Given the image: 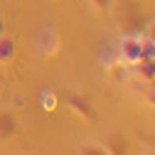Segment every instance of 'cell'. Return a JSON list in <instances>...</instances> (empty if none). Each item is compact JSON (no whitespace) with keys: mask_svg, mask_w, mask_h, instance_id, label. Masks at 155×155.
I'll return each mask as SVG.
<instances>
[{"mask_svg":"<svg viewBox=\"0 0 155 155\" xmlns=\"http://www.w3.org/2000/svg\"><path fill=\"white\" fill-rule=\"evenodd\" d=\"M106 145H108L111 155H126V140L121 138V135H111V138L106 140Z\"/></svg>","mask_w":155,"mask_h":155,"instance_id":"cell-9","label":"cell"},{"mask_svg":"<svg viewBox=\"0 0 155 155\" xmlns=\"http://www.w3.org/2000/svg\"><path fill=\"white\" fill-rule=\"evenodd\" d=\"M140 49H143V59H155V42L150 37H140Z\"/></svg>","mask_w":155,"mask_h":155,"instance_id":"cell-11","label":"cell"},{"mask_svg":"<svg viewBox=\"0 0 155 155\" xmlns=\"http://www.w3.org/2000/svg\"><path fill=\"white\" fill-rule=\"evenodd\" d=\"M108 74H111V79H113L116 84H123V81L128 79V67L121 64V62H113V64L108 67Z\"/></svg>","mask_w":155,"mask_h":155,"instance_id":"cell-8","label":"cell"},{"mask_svg":"<svg viewBox=\"0 0 155 155\" xmlns=\"http://www.w3.org/2000/svg\"><path fill=\"white\" fill-rule=\"evenodd\" d=\"M79 155H111V153H108V145L104 140H91L89 138L79 145Z\"/></svg>","mask_w":155,"mask_h":155,"instance_id":"cell-5","label":"cell"},{"mask_svg":"<svg viewBox=\"0 0 155 155\" xmlns=\"http://www.w3.org/2000/svg\"><path fill=\"white\" fill-rule=\"evenodd\" d=\"M35 52L45 57V59H49V57H54L57 52H59V32H57L52 25H42L40 30H37L35 35Z\"/></svg>","mask_w":155,"mask_h":155,"instance_id":"cell-2","label":"cell"},{"mask_svg":"<svg viewBox=\"0 0 155 155\" xmlns=\"http://www.w3.org/2000/svg\"><path fill=\"white\" fill-rule=\"evenodd\" d=\"M143 155H155V150H145V153H143Z\"/></svg>","mask_w":155,"mask_h":155,"instance_id":"cell-16","label":"cell"},{"mask_svg":"<svg viewBox=\"0 0 155 155\" xmlns=\"http://www.w3.org/2000/svg\"><path fill=\"white\" fill-rule=\"evenodd\" d=\"M135 71H138L140 79L155 81V59H140L138 64H135Z\"/></svg>","mask_w":155,"mask_h":155,"instance_id":"cell-7","label":"cell"},{"mask_svg":"<svg viewBox=\"0 0 155 155\" xmlns=\"http://www.w3.org/2000/svg\"><path fill=\"white\" fill-rule=\"evenodd\" d=\"M145 99H148V104H150V106H155V81H153V86H148Z\"/></svg>","mask_w":155,"mask_h":155,"instance_id":"cell-13","label":"cell"},{"mask_svg":"<svg viewBox=\"0 0 155 155\" xmlns=\"http://www.w3.org/2000/svg\"><path fill=\"white\" fill-rule=\"evenodd\" d=\"M64 104H67V108H69L71 113H76V116L84 118V121H91L94 116H96V106L91 104L89 96L81 94V91H69V94L64 96Z\"/></svg>","mask_w":155,"mask_h":155,"instance_id":"cell-3","label":"cell"},{"mask_svg":"<svg viewBox=\"0 0 155 155\" xmlns=\"http://www.w3.org/2000/svg\"><path fill=\"white\" fill-rule=\"evenodd\" d=\"M145 35H148L150 40L155 42V22H150V25H148V30H145Z\"/></svg>","mask_w":155,"mask_h":155,"instance_id":"cell-14","label":"cell"},{"mask_svg":"<svg viewBox=\"0 0 155 155\" xmlns=\"http://www.w3.org/2000/svg\"><path fill=\"white\" fill-rule=\"evenodd\" d=\"M17 135V121L8 108H0V143H8Z\"/></svg>","mask_w":155,"mask_h":155,"instance_id":"cell-4","label":"cell"},{"mask_svg":"<svg viewBox=\"0 0 155 155\" xmlns=\"http://www.w3.org/2000/svg\"><path fill=\"white\" fill-rule=\"evenodd\" d=\"M116 59L126 67H135L143 59V49H140V37L138 35H123L118 45H116Z\"/></svg>","mask_w":155,"mask_h":155,"instance_id":"cell-1","label":"cell"},{"mask_svg":"<svg viewBox=\"0 0 155 155\" xmlns=\"http://www.w3.org/2000/svg\"><path fill=\"white\" fill-rule=\"evenodd\" d=\"M89 3L96 8V10H111V5H113V0H89Z\"/></svg>","mask_w":155,"mask_h":155,"instance_id":"cell-12","label":"cell"},{"mask_svg":"<svg viewBox=\"0 0 155 155\" xmlns=\"http://www.w3.org/2000/svg\"><path fill=\"white\" fill-rule=\"evenodd\" d=\"M15 52H17L15 42L10 40L8 35H3V37H0V64H8V62H12V59H15Z\"/></svg>","mask_w":155,"mask_h":155,"instance_id":"cell-6","label":"cell"},{"mask_svg":"<svg viewBox=\"0 0 155 155\" xmlns=\"http://www.w3.org/2000/svg\"><path fill=\"white\" fill-rule=\"evenodd\" d=\"M3 35H5V17L0 15V37H3Z\"/></svg>","mask_w":155,"mask_h":155,"instance_id":"cell-15","label":"cell"},{"mask_svg":"<svg viewBox=\"0 0 155 155\" xmlns=\"http://www.w3.org/2000/svg\"><path fill=\"white\" fill-rule=\"evenodd\" d=\"M40 101H42V108L54 111V108H57V94H54L52 89H45V91H42V96H40Z\"/></svg>","mask_w":155,"mask_h":155,"instance_id":"cell-10","label":"cell"}]
</instances>
